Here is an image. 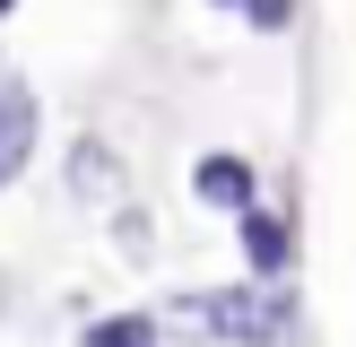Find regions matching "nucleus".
Masks as SVG:
<instances>
[{
  "instance_id": "1",
  "label": "nucleus",
  "mask_w": 356,
  "mask_h": 347,
  "mask_svg": "<svg viewBox=\"0 0 356 347\" xmlns=\"http://www.w3.org/2000/svg\"><path fill=\"white\" fill-rule=\"evenodd\" d=\"M174 312H191L218 347H287L296 339V304L278 287H261V278H243V287H200Z\"/></svg>"
},
{
  "instance_id": "2",
  "label": "nucleus",
  "mask_w": 356,
  "mask_h": 347,
  "mask_svg": "<svg viewBox=\"0 0 356 347\" xmlns=\"http://www.w3.org/2000/svg\"><path fill=\"white\" fill-rule=\"evenodd\" d=\"M35 130H44V113H35V87L17 78L9 61H0V191H9L17 174L35 165Z\"/></svg>"
},
{
  "instance_id": "3",
  "label": "nucleus",
  "mask_w": 356,
  "mask_h": 347,
  "mask_svg": "<svg viewBox=\"0 0 356 347\" xmlns=\"http://www.w3.org/2000/svg\"><path fill=\"white\" fill-rule=\"evenodd\" d=\"M235 243H243V260H252V278H261V287H278V278L296 269V226L278 217L270 200H261V208H243V217H235Z\"/></svg>"
},
{
  "instance_id": "4",
  "label": "nucleus",
  "mask_w": 356,
  "mask_h": 347,
  "mask_svg": "<svg viewBox=\"0 0 356 347\" xmlns=\"http://www.w3.org/2000/svg\"><path fill=\"white\" fill-rule=\"evenodd\" d=\"M191 191H200L209 208H226V217L261 208V174H252V156H235V148H209L200 165H191Z\"/></svg>"
},
{
  "instance_id": "5",
  "label": "nucleus",
  "mask_w": 356,
  "mask_h": 347,
  "mask_svg": "<svg viewBox=\"0 0 356 347\" xmlns=\"http://www.w3.org/2000/svg\"><path fill=\"white\" fill-rule=\"evenodd\" d=\"M70 191H79L87 208H113L122 200V156L104 148V139H79V148H70Z\"/></svg>"
},
{
  "instance_id": "6",
  "label": "nucleus",
  "mask_w": 356,
  "mask_h": 347,
  "mask_svg": "<svg viewBox=\"0 0 356 347\" xmlns=\"http://www.w3.org/2000/svg\"><path fill=\"white\" fill-rule=\"evenodd\" d=\"M79 347H165V330H156V312H96Z\"/></svg>"
},
{
  "instance_id": "7",
  "label": "nucleus",
  "mask_w": 356,
  "mask_h": 347,
  "mask_svg": "<svg viewBox=\"0 0 356 347\" xmlns=\"http://www.w3.org/2000/svg\"><path fill=\"white\" fill-rule=\"evenodd\" d=\"M235 17L261 26V35H287V26H296V0H235Z\"/></svg>"
},
{
  "instance_id": "8",
  "label": "nucleus",
  "mask_w": 356,
  "mask_h": 347,
  "mask_svg": "<svg viewBox=\"0 0 356 347\" xmlns=\"http://www.w3.org/2000/svg\"><path fill=\"white\" fill-rule=\"evenodd\" d=\"M9 9H17V0H0V17H9Z\"/></svg>"
},
{
  "instance_id": "9",
  "label": "nucleus",
  "mask_w": 356,
  "mask_h": 347,
  "mask_svg": "<svg viewBox=\"0 0 356 347\" xmlns=\"http://www.w3.org/2000/svg\"><path fill=\"white\" fill-rule=\"evenodd\" d=\"M218 9H235V0H218Z\"/></svg>"
},
{
  "instance_id": "10",
  "label": "nucleus",
  "mask_w": 356,
  "mask_h": 347,
  "mask_svg": "<svg viewBox=\"0 0 356 347\" xmlns=\"http://www.w3.org/2000/svg\"><path fill=\"white\" fill-rule=\"evenodd\" d=\"M0 304H9V295H0Z\"/></svg>"
}]
</instances>
